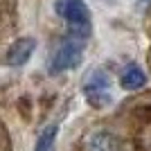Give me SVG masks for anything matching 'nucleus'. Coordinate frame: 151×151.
<instances>
[{
  "instance_id": "f257e3e1",
  "label": "nucleus",
  "mask_w": 151,
  "mask_h": 151,
  "mask_svg": "<svg viewBox=\"0 0 151 151\" xmlns=\"http://www.w3.org/2000/svg\"><path fill=\"white\" fill-rule=\"evenodd\" d=\"M54 12L68 25V36H75L83 43L88 41L93 23H90V12L83 0H54Z\"/></svg>"
},
{
  "instance_id": "f03ea898",
  "label": "nucleus",
  "mask_w": 151,
  "mask_h": 151,
  "mask_svg": "<svg viewBox=\"0 0 151 151\" xmlns=\"http://www.w3.org/2000/svg\"><path fill=\"white\" fill-rule=\"evenodd\" d=\"M83 45L86 43L79 41V38L65 36L61 41V45L54 50V54L50 57V61H47V72L50 75H59V72L77 68L83 59Z\"/></svg>"
},
{
  "instance_id": "7ed1b4c3",
  "label": "nucleus",
  "mask_w": 151,
  "mask_h": 151,
  "mask_svg": "<svg viewBox=\"0 0 151 151\" xmlns=\"http://www.w3.org/2000/svg\"><path fill=\"white\" fill-rule=\"evenodd\" d=\"M83 97L93 108H104L111 104V79L104 70H93L83 79Z\"/></svg>"
},
{
  "instance_id": "20e7f679",
  "label": "nucleus",
  "mask_w": 151,
  "mask_h": 151,
  "mask_svg": "<svg viewBox=\"0 0 151 151\" xmlns=\"http://www.w3.org/2000/svg\"><path fill=\"white\" fill-rule=\"evenodd\" d=\"M34 50H36V38H32V36L16 38V41L7 47L5 63H7V65H12V68H20V65H25V63L32 59Z\"/></svg>"
},
{
  "instance_id": "39448f33",
  "label": "nucleus",
  "mask_w": 151,
  "mask_h": 151,
  "mask_svg": "<svg viewBox=\"0 0 151 151\" xmlns=\"http://www.w3.org/2000/svg\"><path fill=\"white\" fill-rule=\"evenodd\" d=\"M145 83H147V72L140 68V65L131 63V65H126V68L122 70V75H120V86H122L124 90H140Z\"/></svg>"
},
{
  "instance_id": "423d86ee",
  "label": "nucleus",
  "mask_w": 151,
  "mask_h": 151,
  "mask_svg": "<svg viewBox=\"0 0 151 151\" xmlns=\"http://www.w3.org/2000/svg\"><path fill=\"white\" fill-rule=\"evenodd\" d=\"M88 151H120V142L113 133H106V131H99L90 135L88 140Z\"/></svg>"
},
{
  "instance_id": "0eeeda50",
  "label": "nucleus",
  "mask_w": 151,
  "mask_h": 151,
  "mask_svg": "<svg viewBox=\"0 0 151 151\" xmlns=\"http://www.w3.org/2000/svg\"><path fill=\"white\" fill-rule=\"evenodd\" d=\"M57 135H59V124H50V126H45L43 131L38 133L34 151H54Z\"/></svg>"
}]
</instances>
